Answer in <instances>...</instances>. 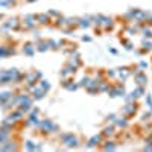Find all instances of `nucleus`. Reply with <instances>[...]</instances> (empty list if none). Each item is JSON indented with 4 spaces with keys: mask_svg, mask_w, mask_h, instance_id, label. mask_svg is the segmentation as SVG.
<instances>
[{
    "mask_svg": "<svg viewBox=\"0 0 152 152\" xmlns=\"http://www.w3.org/2000/svg\"><path fill=\"white\" fill-rule=\"evenodd\" d=\"M8 137H9V134H8V132H0V143L8 142Z\"/></svg>",
    "mask_w": 152,
    "mask_h": 152,
    "instance_id": "obj_7",
    "label": "nucleus"
},
{
    "mask_svg": "<svg viewBox=\"0 0 152 152\" xmlns=\"http://www.w3.org/2000/svg\"><path fill=\"white\" fill-rule=\"evenodd\" d=\"M21 23L24 24V28H26V29H34L37 26V17L34 14H28V15L23 17Z\"/></svg>",
    "mask_w": 152,
    "mask_h": 152,
    "instance_id": "obj_2",
    "label": "nucleus"
},
{
    "mask_svg": "<svg viewBox=\"0 0 152 152\" xmlns=\"http://www.w3.org/2000/svg\"><path fill=\"white\" fill-rule=\"evenodd\" d=\"M23 53L28 55V56H32L35 53V46L31 44V43H26V44L23 46Z\"/></svg>",
    "mask_w": 152,
    "mask_h": 152,
    "instance_id": "obj_4",
    "label": "nucleus"
},
{
    "mask_svg": "<svg viewBox=\"0 0 152 152\" xmlns=\"http://www.w3.org/2000/svg\"><path fill=\"white\" fill-rule=\"evenodd\" d=\"M26 148H28L29 151H35V148H37V145H34L32 142H26Z\"/></svg>",
    "mask_w": 152,
    "mask_h": 152,
    "instance_id": "obj_9",
    "label": "nucleus"
},
{
    "mask_svg": "<svg viewBox=\"0 0 152 152\" xmlns=\"http://www.w3.org/2000/svg\"><path fill=\"white\" fill-rule=\"evenodd\" d=\"M40 87L43 88V90H44V91H47V90H49V88H50V85H49V84H47L46 81H40Z\"/></svg>",
    "mask_w": 152,
    "mask_h": 152,
    "instance_id": "obj_8",
    "label": "nucleus"
},
{
    "mask_svg": "<svg viewBox=\"0 0 152 152\" xmlns=\"http://www.w3.org/2000/svg\"><path fill=\"white\" fill-rule=\"evenodd\" d=\"M37 23H40V24H47L50 21V17L47 12H44V14H37Z\"/></svg>",
    "mask_w": 152,
    "mask_h": 152,
    "instance_id": "obj_5",
    "label": "nucleus"
},
{
    "mask_svg": "<svg viewBox=\"0 0 152 152\" xmlns=\"http://www.w3.org/2000/svg\"><path fill=\"white\" fill-rule=\"evenodd\" d=\"M35 47H37L38 52H46V50L49 49V43H47V41H40Z\"/></svg>",
    "mask_w": 152,
    "mask_h": 152,
    "instance_id": "obj_6",
    "label": "nucleus"
},
{
    "mask_svg": "<svg viewBox=\"0 0 152 152\" xmlns=\"http://www.w3.org/2000/svg\"><path fill=\"white\" fill-rule=\"evenodd\" d=\"M14 53H15L14 47H9V46H5V44L0 46V58H6V56L14 55Z\"/></svg>",
    "mask_w": 152,
    "mask_h": 152,
    "instance_id": "obj_3",
    "label": "nucleus"
},
{
    "mask_svg": "<svg viewBox=\"0 0 152 152\" xmlns=\"http://www.w3.org/2000/svg\"><path fill=\"white\" fill-rule=\"evenodd\" d=\"M20 23H21V21H18L17 17H11V18H8V20L3 23V29L17 31V29H20Z\"/></svg>",
    "mask_w": 152,
    "mask_h": 152,
    "instance_id": "obj_1",
    "label": "nucleus"
},
{
    "mask_svg": "<svg viewBox=\"0 0 152 152\" xmlns=\"http://www.w3.org/2000/svg\"><path fill=\"white\" fill-rule=\"evenodd\" d=\"M8 3H9V6H12V5L17 3V0H8Z\"/></svg>",
    "mask_w": 152,
    "mask_h": 152,
    "instance_id": "obj_10",
    "label": "nucleus"
},
{
    "mask_svg": "<svg viewBox=\"0 0 152 152\" xmlns=\"http://www.w3.org/2000/svg\"><path fill=\"white\" fill-rule=\"evenodd\" d=\"M3 20V14H0V21H2Z\"/></svg>",
    "mask_w": 152,
    "mask_h": 152,
    "instance_id": "obj_11",
    "label": "nucleus"
}]
</instances>
